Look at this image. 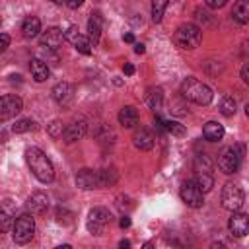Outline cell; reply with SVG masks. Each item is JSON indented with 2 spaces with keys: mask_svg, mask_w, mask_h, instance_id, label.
I'll return each mask as SVG.
<instances>
[{
  "mask_svg": "<svg viewBox=\"0 0 249 249\" xmlns=\"http://www.w3.org/2000/svg\"><path fill=\"white\" fill-rule=\"evenodd\" d=\"M132 142H134V146H136L138 150H144V152L154 148V136H152L150 130H146V128L136 130L134 136H132Z\"/></svg>",
  "mask_w": 249,
  "mask_h": 249,
  "instance_id": "obj_22",
  "label": "cell"
},
{
  "mask_svg": "<svg viewBox=\"0 0 249 249\" xmlns=\"http://www.w3.org/2000/svg\"><path fill=\"white\" fill-rule=\"evenodd\" d=\"M241 80L245 84L249 82V64H243V68H241Z\"/></svg>",
  "mask_w": 249,
  "mask_h": 249,
  "instance_id": "obj_37",
  "label": "cell"
},
{
  "mask_svg": "<svg viewBox=\"0 0 249 249\" xmlns=\"http://www.w3.org/2000/svg\"><path fill=\"white\" fill-rule=\"evenodd\" d=\"M146 103L152 111H160L163 103V91L161 88H148L146 89Z\"/></svg>",
  "mask_w": 249,
  "mask_h": 249,
  "instance_id": "obj_23",
  "label": "cell"
},
{
  "mask_svg": "<svg viewBox=\"0 0 249 249\" xmlns=\"http://www.w3.org/2000/svg\"><path fill=\"white\" fill-rule=\"evenodd\" d=\"M10 47V35H6V33H0V54L6 51Z\"/></svg>",
  "mask_w": 249,
  "mask_h": 249,
  "instance_id": "obj_34",
  "label": "cell"
},
{
  "mask_svg": "<svg viewBox=\"0 0 249 249\" xmlns=\"http://www.w3.org/2000/svg\"><path fill=\"white\" fill-rule=\"evenodd\" d=\"M123 39H124L126 43H132V41H134V35H132V33H124V37H123Z\"/></svg>",
  "mask_w": 249,
  "mask_h": 249,
  "instance_id": "obj_41",
  "label": "cell"
},
{
  "mask_svg": "<svg viewBox=\"0 0 249 249\" xmlns=\"http://www.w3.org/2000/svg\"><path fill=\"white\" fill-rule=\"evenodd\" d=\"M21 109H23V101L19 95H16V93L2 95L0 97V123L14 119Z\"/></svg>",
  "mask_w": 249,
  "mask_h": 249,
  "instance_id": "obj_8",
  "label": "cell"
},
{
  "mask_svg": "<svg viewBox=\"0 0 249 249\" xmlns=\"http://www.w3.org/2000/svg\"><path fill=\"white\" fill-rule=\"evenodd\" d=\"M222 206L226 208V210H239L241 206H243V200H245V195H243V191H241V187L239 185H235V183H226L224 185V189H222Z\"/></svg>",
  "mask_w": 249,
  "mask_h": 249,
  "instance_id": "obj_6",
  "label": "cell"
},
{
  "mask_svg": "<svg viewBox=\"0 0 249 249\" xmlns=\"http://www.w3.org/2000/svg\"><path fill=\"white\" fill-rule=\"evenodd\" d=\"M231 16L237 23H247L249 21V0H237L233 4V10H231Z\"/></svg>",
  "mask_w": 249,
  "mask_h": 249,
  "instance_id": "obj_24",
  "label": "cell"
},
{
  "mask_svg": "<svg viewBox=\"0 0 249 249\" xmlns=\"http://www.w3.org/2000/svg\"><path fill=\"white\" fill-rule=\"evenodd\" d=\"M62 41H64V31L60 27H49L41 35V45L49 51H56L62 45Z\"/></svg>",
  "mask_w": 249,
  "mask_h": 249,
  "instance_id": "obj_14",
  "label": "cell"
},
{
  "mask_svg": "<svg viewBox=\"0 0 249 249\" xmlns=\"http://www.w3.org/2000/svg\"><path fill=\"white\" fill-rule=\"evenodd\" d=\"M173 41L179 49L183 51H193L200 45L202 41V31L198 25L195 23H183L175 29V35H173Z\"/></svg>",
  "mask_w": 249,
  "mask_h": 249,
  "instance_id": "obj_3",
  "label": "cell"
},
{
  "mask_svg": "<svg viewBox=\"0 0 249 249\" xmlns=\"http://www.w3.org/2000/svg\"><path fill=\"white\" fill-rule=\"evenodd\" d=\"M49 134L53 136V138H60L62 136V132H64V124H62V121H58V119H54L51 124H49Z\"/></svg>",
  "mask_w": 249,
  "mask_h": 249,
  "instance_id": "obj_33",
  "label": "cell"
},
{
  "mask_svg": "<svg viewBox=\"0 0 249 249\" xmlns=\"http://www.w3.org/2000/svg\"><path fill=\"white\" fill-rule=\"evenodd\" d=\"M119 226H121V228H128V226H130V218H128V216H123L121 222H119Z\"/></svg>",
  "mask_w": 249,
  "mask_h": 249,
  "instance_id": "obj_39",
  "label": "cell"
},
{
  "mask_svg": "<svg viewBox=\"0 0 249 249\" xmlns=\"http://www.w3.org/2000/svg\"><path fill=\"white\" fill-rule=\"evenodd\" d=\"M210 167H212V163H210V160H208V156H196L195 158V171H210Z\"/></svg>",
  "mask_w": 249,
  "mask_h": 249,
  "instance_id": "obj_32",
  "label": "cell"
},
{
  "mask_svg": "<svg viewBox=\"0 0 249 249\" xmlns=\"http://www.w3.org/2000/svg\"><path fill=\"white\" fill-rule=\"evenodd\" d=\"M119 247H123V249H124V247H130V241H128V239H123V241L119 243Z\"/></svg>",
  "mask_w": 249,
  "mask_h": 249,
  "instance_id": "obj_42",
  "label": "cell"
},
{
  "mask_svg": "<svg viewBox=\"0 0 249 249\" xmlns=\"http://www.w3.org/2000/svg\"><path fill=\"white\" fill-rule=\"evenodd\" d=\"M64 39L70 41L78 53H82V54H89V53H91V47H93V45L89 43L88 37H84L82 33H78V27H76V25H70V27L64 31Z\"/></svg>",
  "mask_w": 249,
  "mask_h": 249,
  "instance_id": "obj_10",
  "label": "cell"
},
{
  "mask_svg": "<svg viewBox=\"0 0 249 249\" xmlns=\"http://www.w3.org/2000/svg\"><path fill=\"white\" fill-rule=\"evenodd\" d=\"M33 128H35V123H33L31 119H19V121H16L14 126H12V130H14L16 134H21V132H27V130H33Z\"/></svg>",
  "mask_w": 249,
  "mask_h": 249,
  "instance_id": "obj_30",
  "label": "cell"
},
{
  "mask_svg": "<svg viewBox=\"0 0 249 249\" xmlns=\"http://www.w3.org/2000/svg\"><path fill=\"white\" fill-rule=\"evenodd\" d=\"M53 99L60 105H68L72 99H74V86L70 82H58L54 88H53Z\"/></svg>",
  "mask_w": 249,
  "mask_h": 249,
  "instance_id": "obj_15",
  "label": "cell"
},
{
  "mask_svg": "<svg viewBox=\"0 0 249 249\" xmlns=\"http://www.w3.org/2000/svg\"><path fill=\"white\" fill-rule=\"evenodd\" d=\"M29 70H31V76L35 82H45L49 78V64L41 58H31Z\"/></svg>",
  "mask_w": 249,
  "mask_h": 249,
  "instance_id": "obj_19",
  "label": "cell"
},
{
  "mask_svg": "<svg viewBox=\"0 0 249 249\" xmlns=\"http://www.w3.org/2000/svg\"><path fill=\"white\" fill-rule=\"evenodd\" d=\"M167 4H169V0H152V21L154 23H160L161 21Z\"/></svg>",
  "mask_w": 249,
  "mask_h": 249,
  "instance_id": "obj_27",
  "label": "cell"
},
{
  "mask_svg": "<svg viewBox=\"0 0 249 249\" xmlns=\"http://www.w3.org/2000/svg\"><path fill=\"white\" fill-rule=\"evenodd\" d=\"M202 136L208 140V142H218L224 138V126L216 121H208L204 126H202Z\"/></svg>",
  "mask_w": 249,
  "mask_h": 249,
  "instance_id": "obj_20",
  "label": "cell"
},
{
  "mask_svg": "<svg viewBox=\"0 0 249 249\" xmlns=\"http://www.w3.org/2000/svg\"><path fill=\"white\" fill-rule=\"evenodd\" d=\"M181 200L191 208H200L202 206V191L196 187L195 181H185L181 185Z\"/></svg>",
  "mask_w": 249,
  "mask_h": 249,
  "instance_id": "obj_9",
  "label": "cell"
},
{
  "mask_svg": "<svg viewBox=\"0 0 249 249\" xmlns=\"http://www.w3.org/2000/svg\"><path fill=\"white\" fill-rule=\"evenodd\" d=\"M97 173H99V187H107V185L117 181L115 169H103V171H97Z\"/></svg>",
  "mask_w": 249,
  "mask_h": 249,
  "instance_id": "obj_31",
  "label": "cell"
},
{
  "mask_svg": "<svg viewBox=\"0 0 249 249\" xmlns=\"http://www.w3.org/2000/svg\"><path fill=\"white\" fill-rule=\"evenodd\" d=\"M138 119H140V115H138L136 107H132V105H126V107H123V109L119 111V123H121L124 128L136 126V124H138Z\"/></svg>",
  "mask_w": 249,
  "mask_h": 249,
  "instance_id": "obj_18",
  "label": "cell"
},
{
  "mask_svg": "<svg viewBox=\"0 0 249 249\" xmlns=\"http://www.w3.org/2000/svg\"><path fill=\"white\" fill-rule=\"evenodd\" d=\"M39 31H41V19H39L37 16H27V18L23 19V23H21V33H23V37L33 39V37L39 35Z\"/></svg>",
  "mask_w": 249,
  "mask_h": 249,
  "instance_id": "obj_21",
  "label": "cell"
},
{
  "mask_svg": "<svg viewBox=\"0 0 249 249\" xmlns=\"http://www.w3.org/2000/svg\"><path fill=\"white\" fill-rule=\"evenodd\" d=\"M144 51H146V49H144L142 43H136V45H134V53H136V54H144Z\"/></svg>",
  "mask_w": 249,
  "mask_h": 249,
  "instance_id": "obj_40",
  "label": "cell"
},
{
  "mask_svg": "<svg viewBox=\"0 0 249 249\" xmlns=\"http://www.w3.org/2000/svg\"><path fill=\"white\" fill-rule=\"evenodd\" d=\"M163 124V128L167 130V132H171L173 136H185L187 134V128L183 126V124H179L177 121H165V123H161Z\"/></svg>",
  "mask_w": 249,
  "mask_h": 249,
  "instance_id": "obj_29",
  "label": "cell"
},
{
  "mask_svg": "<svg viewBox=\"0 0 249 249\" xmlns=\"http://www.w3.org/2000/svg\"><path fill=\"white\" fill-rule=\"evenodd\" d=\"M12 226H14V214L10 212V210H0V233H6V231H10L12 230Z\"/></svg>",
  "mask_w": 249,
  "mask_h": 249,
  "instance_id": "obj_28",
  "label": "cell"
},
{
  "mask_svg": "<svg viewBox=\"0 0 249 249\" xmlns=\"http://www.w3.org/2000/svg\"><path fill=\"white\" fill-rule=\"evenodd\" d=\"M88 132V123L86 119H74L68 126H64V132H62V138L64 142H76V140H82Z\"/></svg>",
  "mask_w": 249,
  "mask_h": 249,
  "instance_id": "obj_11",
  "label": "cell"
},
{
  "mask_svg": "<svg viewBox=\"0 0 249 249\" xmlns=\"http://www.w3.org/2000/svg\"><path fill=\"white\" fill-rule=\"evenodd\" d=\"M0 23H2V19H0Z\"/></svg>",
  "mask_w": 249,
  "mask_h": 249,
  "instance_id": "obj_44",
  "label": "cell"
},
{
  "mask_svg": "<svg viewBox=\"0 0 249 249\" xmlns=\"http://www.w3.org/2000/svg\"><path fill=\"white\" fill-rule=\"evenodd\" d=\"M226 2H228V0H204V4H206L208 8H212V10H218V8L226 6Z\"/></svg>",
  "mask_w": 249,
  "mask_h": 249,
  "instance_id": "obj_35",
  "label": "cell"
},
{
  "mask_svg": "<svg viewBox=\"0 0 249 249\" xmlns=\"http://www.w3.org/2000/svg\"><path fill=\"white\" fill-rule=\"evenodd\" d=\"M101 27H103V18L99 12H93L88 19V39L91 45H97L99 43V37H101Z\"/></svg>",
  "mask_w": 249,
  "mask_h": 249,
  "instance_id": "obj_17",
  "label": "cell"
},
{
  "mask_svg": "<svg viewBox=\"0 0 249 249\" xmlns=\"http://www.w3.org/2000/svg\"><path fill=\"white\" fill-rule=\"evenodd\" d=\"M237 105H235V99L231 97V95H224L222 97V101H220V113L224 115V117H233L235 115V109Z\"/></svg>",
  "mask_w": 249,
  "mask_h": 249,
  "instance_id": "obj_26",
  "label": "cell"
},
{
  "mask_svg": "<svg viewBox=\"0 0 249 249\" xmlns=\"http://www.w3.org/2000/svg\"><path fill=\"white\" fill-rule=\"evenodd\" d=\"M241 158H243V146H239L237 150L231 148V146L230 148H224L220 152V156H218V167H220V171L226 173V175L235 173L237 167H239Z\"/></svg>",
  "mask_w": 249,
  "mask_h": 249,
  "instance_id": "obj_5",
  "label": "cell"
},
{
  "mask_svg": "<svg viewBox=\"0 0 249 249\" xmlns=\"http://www.w3.org/2000/svg\"><path fill=\"white\" fill-rule=\"evenodd\" d=\"M228 228H230L231 235L243 237V235L249 231V218H247V214L233 210V214H231L230 220H228Z\"/></svg>",
  "mask_w": 249,
  "mask_h": 249,
  "instance_id": "obj_12",
  "label": "cell"
},
{
  "mask_svg": "<svg viewBox=\"0 0 249 249\" xmlns=\"http://www.w3.org/2000/svg\"><path fill=\"white\" fill-rule=\"evenodd\" d=\"M25 160L27 165L31 169V173L41 181V183H51L54 179V167L51 163V160L47 158V154L35 146L25 150Z\"/></svg>",
  "mask_w": 249,
  "mask_h": 249,
  "instance_id": "obj_1",
  "label": "cell"
},
{
  "mask_svg": "<svg viewBox=\"0 0 249 249\" xmlns=\"http://www.w3.org/2000/svg\"><path fill=\"white\" fill-rule=\"evenodd\" d=\"M195 183H196V187H198L202 193H208V191L214 187V177L210 175V171H196Z\"/></svg>",
  "mask_w": 249,
  "mask_h": 249,
  "instance_id": "obj_25",
  "label": "cell"
},
{
  "mask_svg": "<svg viewBox=\"0 0 249 249\" xmlns=\"http://www.w3.org/2000/svg\"><path fill=\"white\" fill-rule=\"evenodd\" d=\"M123 70H124V74H126V76H132V74H134V66H132L130 62H126Z\"/></svg>",
  "mask_w": 249,
  "mask_h": 249,
  "instance_id": "obj_38",
  "label": "cell"
},
{
  "mask_svg": "<svg viewBox=\"0 0 249 249\" xmlns=\"http://www.w3.org/2000/svg\"><path fill=\"white\" fill-rule=\"evenodd\" d=\"M33 233H35V220L31 218V214H21L14 220L12 237L18 245H25L27 241H31Z\"/></svg>",
  "mask_w": 249,
  "mask_h": 249,
  "instance_id": "obj_4",
  "label": "cell"
},
{
  "mask_svg": "<svg viewBox=\"0 0 249 249\" xmlns=\"http://www.w3.org/2000/svg\"><path fill=\"white\" fill-rule=\"evenodd\" d=\"M51 2H54V4H62L64 0H51Z\"/></svg>",
  "mask_w": 249,
  "mask_h": 249,
  "instance_id": "obj_43",
  "label": "cell"
},
{
  "mask_svg": "<svg viewBox=\"0 0 249 249\" xmlns=\"http://www.w3.org/2000/svg\"><path fill=\"white\" fill-rule=\"evenodd\" d=\"M181 93H183L189 101H193V103H196V105H208V103L212 101V97H214L212 89H210L204 82H200V80H196V78H187V80H183V84H181Z\"/></svg>",
  "mask_w": 249,
  "mask_h": 249,
  "instance_id": "obj_2",
  "label": "cell"
},
{
  "mask_svg": "<svg viewBox=\"0 0 249 249\" xmlns=\"http://www.w3.org/2000/svg\"><path fill=\"white\" fill-rule=\"evenodd\" d=\"M64 2H66V6L72 8V10H78V8L84 4V0H64Z\"/></svg>",
  "mask_w": 249,
  "mask_h": 249,
  "instance_id": "obj_36",
  "label": "cell"
},
{
  "mask_svg": "<svg viewBox=\"0 0 249 249\" xmlns=\"http://www.w3.org/2000/svg\"><path fill=\"white\" fill-rule=\"evenodd\" d=\"M76 185L84 191H91V189H97L99 187V173L89 169V167H84L76 173Z\"/></svg>",
  "mask_w": 249,
  "mask_h": 249,
  "instance_id": "obj_13",
  "label": "cell"
},
{
  "mask_svg": "<svg viewBox=\"0 0 249 249\" xmlns=\"http://www.w3.org/2000/svg\"><path fill=\"white\" fill-rule=\"evenodd\" d=\"M109 222H111V214H109V210L97 206V208L89 210L86 228H88L89 233H93V235H101V233L105 231V228H107Z\"/></svg>",
  "mask_w": 249,
  "mask_h": 249,
  "instance_id": "obj_7",
  "label": "cell"
},
{
  "mask_svg": "<svg viewBox=\"0 0 249 249\" xmlns=\"http://www.w3.org/2000/svg\"><path fill=\"white\" fill-rule=\"evenodd\" d=\"M27 208L31 210V214L35 216H43L47 210H49V196L43 193V191H35L29 200H27Z\"/></svg>",
  "mask_w": 249,
  "mask_h": 249,
  "instance_id": "obj_16",
  "label": "cell"
}]
</instances>
